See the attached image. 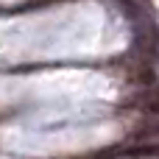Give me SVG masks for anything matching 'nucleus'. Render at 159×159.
I'll return each instance as SVG.
<instances>
[{
    "label": "nucleus",
    "mask_w": 159,
    "mask_h": 159,
    "mask_svg": "<svg viewBox=\"0 0 159 159\" xmlns=\"http://www.w3.org/2000/svg\"><path fill=\"white\" fill-rule=\"evenodd\" d=\"M131 106H134L137 112H143V115H151V117H159V87H157V84H151V87L140 89V92L134 95Z\"/></svg>",
    "instance_id": "nucleus-1"
}]
</instances>
